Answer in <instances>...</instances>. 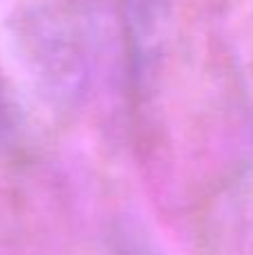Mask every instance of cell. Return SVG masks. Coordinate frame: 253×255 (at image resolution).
<instances>
[{
    "instance_id": "1",
    "label": "cell",
    "mask_w": 253,
    "mask_h": 255,
    "mask_svg": "<svg viewBox=\"0 0 253 255\" xmlns=\"http://www.w3.org/2000/svg\"><path fill=\"white\" fill-rule=\"evenodd\" d=\"M11 128V119H9V108H7V101L2 97V90H0V136H4Z\"/></svg>"
}]
</instances>
